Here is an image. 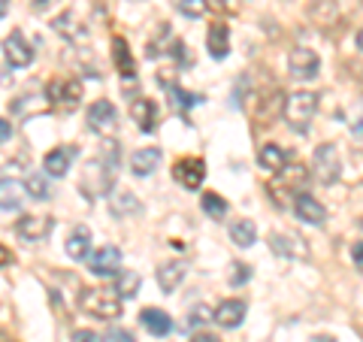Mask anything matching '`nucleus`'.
Returning a JSON list of instances; mask_svg holds the SVG:
<instances>
[{
	"mask_svg": "<svg viewBox=\"0 0 363 342\" xmlns=\"http://www.w3.org/2000/svg\"><path fill=\"white\" fill-rule=\"evenodd\" d=\"M315 112H318V94H312V91H294L281 104V116H285L288 128L294 133L309 131V121L315 118Z\"/></svg>",
	"mask_w": 363,
	"mask_h": 342,
	"instance_id": "nucleus-1",
	"label": "nucleus"
},
{
	"mask_svg": "<svg viewBox=\"0 0 363 342\" xmlns=\"http://www.w3.org/2000/svg\"><path fill=\"white\" fill-rule=\"evenodd\" d=\"M79 309L100 321H112L121 315V297L109 288H85L79 294Z\"/></svg>",
	"mask_w": 363,
	"mask_h": 342,
	"instance_id": "nucleus-2",
	"label": "nucleus"
},
{
	"mask_svg": "<svg viewBox=\"0 0 363 342\" xmlns=\"http://www.w3.org/2000/svg\"><path fill=\"white\" fill-rule=\"evenodd\" d=\"M309 167L303 164H285L281 170H276V179L269 182V191L272 197L279 200V206H285V197H297V194L306 191V185H309Z\"/></svg>",
	"mask_w": 363,
	"mask_h": 342,
	"instance_id": "nucleus-3",
	"label": "nucleus"
},
{
	"mask_svg": "<svg viewBox=\"0 0 363 342\" xmlns=\"http://www.w3.org/2000/svg\"><path fill=\"white\" fill-rule=\"evenodd\" d=\"M312 170H315V179L321 185H333L339 179V170H342V161H339V152L333 143H324L318 145L315 155H312Z\"/></svg>",
	"mask_w": 363,
	"mask_h": 342,
	"instance_id": "nucleus-4",
	"label": "nucleus"
},
{
	"mask_svg": "<svg viewBox=\"0 0 363 342\" xmlns=\"http://www.w3.org/2000/svg\"><path fill=\"white\" fill-rule=\"evenodd\" d=\"M45 97H49L52 106H61V109H76L82 104V85L76 79H52L45 85Z\"/></svg>",
	"mask_w": 363,
	"mask_h": 342,
	"instance_id": "nucleus-5",
	"label": "nucleus"
},
{
	"mask_svg": "<svg viewBox=\"0 0 363 342\" xmlns=\"http://www.w3.org/2000/svg\"><path fill=\"white\" fill-rule=\"evenodd\" d=\"M88 128L100 133V136H109L116 133L118 128V109L109 104V100H94V104L88 106Z\"/></svg>",
	"mask_w": 363,
	"mask_h": 342,
	"instance_id": "nucleus-6",
	"label": "nucleus"
},
{
	"mask_svg": "<svg viewBox=\"0 0 363 342\" xmlns=\"http://www.w3.org/2000/svg\"><path fill=\"white\" fill-rule=\"evenodd\" d=\"M288 70H291L294 79H306V82H312V79H318V73H321V58H318L315 49H306V45H300V49L291 52Z\"/></svg>",
	"mask_w": 363,
	"mask_h": 342,
	"instance_id": "nucleus-7",
	"label": "nucleus"
},
{
	"mask_svg": "<svg viewBox=\"0 0 363 342\" xmlns=\"http://www.w3.org/2000/svg\"><path fill=\"white\" fill-rule=\"evenodd\" d=\"M173 176L188 191H197L203 185V179H206V161H200V158H182L173 167Z\"/></svg>",
	"mask_w": 363,
	"mask_h": 342,
	"instance_id": "nucleus-8",
	"label": "nucleus"
},
{
	"mask_svg": "<svg viewBox=\"0 0 363 342\" xmlns=\"http://www.w3.org/2000/svg\"><path fill=\"white\" fill-rule=\"evenodd\" d=\"M4 55L13 67H30L33 64V45L25 40L21 31H13L9 37L4 40Z\"/></svg>",
	"mask_w": 363,
	"mask_h": 342,
	"instance_id": "nucleus-9",
	"label": "nucleus"
},
{
	"mask_svg": "<svg viewBox=\"0 0 363 342\" xmlns=\"http://www.w3.org/2000/svg\"><path fill=\"white\" fill-rule=\"evenodd\" d=\"M16 231L21 239H28V243H43V239L52 233V219L49 215H21Z\"/></svg>",
	"mask_w": 363,
	"mask_h": 342,
	"instance_id": "nucleus-10",
	"label": "nucleus"
},
{
	"mask_svg": "<svg viewBox=\"0 0 363 342\" xmlns=\"http://www.w3.org/2000/svg\"><path fill=\"white\" fill-rule=\"evenodd\" d=\"M245 312H248L245 300H224L218 309L212 312V321L218 327H224V330H233V327H240L245 321Z\"/></svg>",
	"mask_w": 363,
	"mask_h": 342,
	"instance_id": "nucleus-11",
	"label": "nucleus"
},
{
	"mask_svg": "<svg viewBox=\"0 0 363 342\" xmlns=\"http://www.w3.org/2000/svg\"><path fill=\"white\" fill-rule=\"evenodd\" d=\"M294 212H297V219L306 224H324V219H327V209L321 206V200H315L312 194H306V191L294 197Z\"/></svg>",
	"mask_w": 363,
	"mask_h": 342,
	"instance_id": "nucleus-12",
	"label": "nucleus"
},
{
	"mask_svg": "<svg viewBox=\"0 0 363 342\" xmlns=\"http://www.w3.org/2000/svg\"><path fill=\"white\" fill-rule=\"evenodd\" d=\"M130 118L136 121V128L143 133H152L157 128V104L149 97H136L130 104Z\"/></svg>",
	"mask_w": 363,
	"mask_h": 342,
	"instance_id": "nucleus-13",
	"label": "nucleus"
},
{
	"mask_svg": "<svg viewBox=\"0 0 363 342\" xmlns=\"http://www.w3.org/2000/svg\"><path fill=\"white\" fill-rule=\"evenodd\" d=\"M91 272L94 276H116L118 272V267H121V252L116 246H104L100 252H94L91 255Z\"/></svg>",
	"mask_w": 363,
	"mask_h": 342,
	"instance_id": "nucleus-14",
	"label": "nucleus"
},
{
	"mask_svg": "<svg viewBox=\"0 0 363 342\" xmlns=\"http://www.w3.org/2000/svg\"><path fill=\"white\" fill-rule=\"evenodd\" d=\"M269 248L281 258H309V248H306L303 239L291 236V233H269Z\"/></svg>",
	"mask_w": 363,
	"mask_h": 342,
	"instance_id": "nucleus-15",
	"label": "nucleus"
},
{
	"mask_svg": "<svg viewBox=\"0 0 363 342\" xmlns=\"http://www.w3.org/2000/svg\"><path fill=\"white\" fill-rule=\"evenodd\" d=\"M206 49L215 61L227 58V52H230V28L224 25V21H215V25L209 28L206 33Z\"/></svg>",
	"mask_w": 363,
	"mask_h": 342,
	"instance_id": "nucleus-16",
	"label": "nucleus"
},
{
	"mask_svg": "<svg viewBox=\"0 0 363 342\" xmlns=\"http://www.w3.org/2000/svg\"><path fill=\"white\" fill-rule=\"evenodd\" d=\"M157 164H161V149H157V145H145V149L133 152V158H130L133 176H152Z\"/></svg>",
	"mask_w": 363,
	"mask_h": 342,
	"instance_id": "nucleus-17",
	"label": "nucleus"
},
{
	"mask_svg": "<svg viewBox=\"0 0 363 342\" xmlns=\"http://www.w3.org/2000/svg\"><path fill=\"white\" fill-rule=\"evenodd\" d=\"M73 155H76V149H70V145H61V149H55V152L45 155L43 170H45L49 176H55V179H64V176H67V170H70Z\"/></svg>",
	"mask_w": 363,
	"mask_h": 342,
	"instance_id": "nucleus-18",
	"label": "nucleus"
},
{
	"mask_svg": "<svg viewBox=\"0 0 363 342\" xmlns=\"http://www.w3.org/2000/svg\"><path fill=\"white\" fill-rule=\"evenodd\" d=\"M182 279H185V264L182 260H169V264L157 267V285H161L164 294H173L182 285Z\"/></svg>",
	"mask_w": 363,
	"mask_h": 342,
	"instance_id": "nucleus-19",
	"label": "nucleus"
},
{
	"mask_svg": "<svg viewBox=\"0 0 363 342\" xmlns=\"http://www.w3.org/2000/svg\"><path fill=\"white\" fill-rule=\"evenodd\" d=\"M140 321L152 336H167L169 330H173V321H169V315L164 309H143Z\"/></svg>",
	"mask_w": 363,
	"mask_h": 342,
	"instance_id": "nucleus-20",
	"label": "nucleus"
},
{
	"mask_svg": "<svg viewBox=\"0 0 363 342\" xmlns=\"http://www.w3.org/2000/svg\"><path fill=\"white\" fill-rule=\"evenodd\" d=\"M21 200H25V185H21V182H16V179L0 182V209L13 212L21 206Z\"/></svg>",
	"mask_w": 363,
	"mask_h": 342,
	"instance_id": "nucleus-21",
	"label": "nucleus"
},
{
	"mask_svg": "<svg viewBox=\"0 0 363 342\" xmlns=\"http://www.w3.org/2000/svg\"><path fill=\"white\" fill-rule=\"evenodd\" d=\"M112 61H116L118 73H121L124 79H136V64H133V55H130L128 43H124L121 37L112 40Z\"/></svg>",
	"mask_w": 363,
	"mask_h": 342,
	"instance_id": "nucleus-22",
	"label": "nucleus"
},
{
	"mask_svg": "<svg viewBox=\"0 0 363 342\" xmlns=\"http://www.w3.org/2000/svg\"><path fill=\"white\" fill-rule=\"evenodd\" d=\"M67 255H70L73 260H85L88 258V252H91V231L85 224H79L76 231L70 233V239H67Z\"/></svg>",
	"mask_w": 363,
	"mask_h": 342,
	"instance_id": "nucleus-23",
	"label": "nucleus"
},
{
	"mask_svg": "<svg viewBox=\"0 0 363 342\" xmlns=\"http://www.w3.org/2000/svg\"><path fill=\"white\" fill-rule=\"evenodd\" d=\"M257 164L264 170H269V173H276V170H281L288 164V152L276 143H267V145H260V152H257Z\"/></svg>",
	"mask_w": 363,
	"mask_h": 342,
	"instance_id": "nucleus-24",
	"label": "nucleus"
},
{
	"mask_svg": "<svg viewBox=\"0 0 363 342\" xmlns=\"http://www.w3.org/2000/svg\"><path fill=\"white\" fill-rule=\"evenodd\" d=\"M255 239H257V227L248 219L230 221V243H236L240 248H248V246H255Z\"/></svg>",
	"mask_w": 363,
	"mask_h": 342,
	"instance_id": "nucleus-25",
	"label": "nucleus"
},
{
	"mask_svg": "<svg viewBox=\"0 0 363 342\" xmlns=\"http://www.w3.org/2000/svg\"><path fill=\"white\" fill-rule=\"evenodd\" d=\"M118 276V282H116V291L121 300H130V297H136L140 294V285H143V279H140V272H116Z\"/></svg>",
	"mask_w": 363,
	"mask_h": 342,
	"instance_id": "nucleus-26",
	"label": "nucleus"
},
{
	"mask_svg": "<svg viewBox=\"0 0 363 342\" xmlns=\"http://www.w3.org/2000/svg\"><path fill=\"white\" fill-rule=\"evenodd\" d=\"M55 31L64 33V37H67V40H73V43H76V40H82V37H88L85 25H79L73 13H64L61 18H55Z\"/></svg>",
	"mask_w": 363,
	"mask_h": 342,
	"instance_id": "nucleus-27",
	"label": "nucleus"
},
{
	"mask_svg": "<svg viewBox=\"0 0 363 342\" xmlns=\"http://www.w3.org/2000/svg\"><path fill=\"white\" fill-rule=\"evenodd\" d=\"M200 206H203V212H206L209 219H215V221H221L224 215H227V209H230V206H227V200L218 197V194H212V191H206V194L200 197Z\"/></svg>",
	"mask_w": 363,
	"mask_h": 342,
	"instance_id": "nucleus-28",
	"label": "nucleus"
},
{
	"mask_svg": "<svg viewBox=\"0 0 363 342\" xmlns=\"http://www.w3.org/2000/svg\"><path fill=\"white\" fill-rule=\"evenodd\" d=\"M167 85V91L173 94V106L176 109H191V106H197V104H203V97L200 94H191V91H185V88H179V85H173V82H164Z\"/></svg>",
	"mask_w": 363,
	"mask_h": 342,
	"instance_id": "nucleus-29",
	"label": "nucleus"
},
{
	"mask_svg": "<svg viewBox=\"0 0 363 342\" xmlns=\"http://www.w3.org/2000/svg\"><path fill=\"white\" fill-rule=\"evenodd\" d=\"M25 194L33 200H49L52 197V191H49V182H45L40 173H30L28 182H25Z\"/></svg>",
	"mask_w": 363,
	"mask_h": 342,
	"instance_id": "nucleus-30",
	"label": "nucleus"
},
{
	"mask_svg": "<svg viewBox=\"0 0 363 342\" xmlns=\"http://www.w3.org/2000/svg\"><path fill=\"white\" fill-rule=\"evenodd\" d=\"M109 206H112V212H116L118 219H121V215H128V212H140V203H136V197H133V194H124V191L112 194Z\"/></svg>",
	"mask_w": 363,
	"mask_h": 342,
	"instance_id": "nucleus-31",
	"label": "nucleus"
},
{
	"mask_svg": "<svg viewBox=\"0 0 363 342\" xmlns=\"http://www.w3.org/2000/svg\"><path fill=\"white\" fill-rule=\"evenodd\" d=\"M179 13L182 16H188V18H200V16H206V9H209V0H179Z\"/></svg>",
	"mask_w": 363,
	"mask_h": 342,
	"instance_id": "nucleus-32",
	"label": "nucleus"
},
{
	"mask_svg": "<svg viewBox=\"0 0 363 342\" xmlns=\"http://www.w3.org/2000/svg\"><path fill=\"white\" fill-rule=\"evenodd\" d=\"M203 321H212V309H209V306H194V309H191L188 324L191 327H200Z\"/></svg>",
	"mask_w": 363,
	"mask_h": 342,
	"instance_id": "nucleus-33",
	"label": "nucleus"
},
{
	"mask_svg": "<svg viewBox=\"0 0 363 342\" xmlns=\"http://www.w3.org/2000/svg\"><path fill=\"white\" fill-rule=\"evenodd\" d=\"M248 276H252V267L242 264V260H236V264H233V272H230V285H245Z\"/></svg>",
	"mask_w": 363,
	"mask_h": 342,
	"instance_id": "nucleus-34",
	"label": "nucleus"
},
{
	"mask_svg": "<svg viewBox=\"0 0 363 342\" xmlns=\"http://www.w3.org/2000/svg\"><path fill=\"white\" fill-rule=\"evenodd\" d=\"M100 342H136L133 339V333H128V330H121V327H112L109 333L100 339Z\"/></svg>",
	"mask_w": 363,
	"mask_h": 342,
	"instance_id": "nucleus-35",
	"label": "nucleus"
},
{
	"mask_svg": "<svg viewBox=\"0 0 363 342\" xmlns=\"http://www.w3.org/2000/svg\"><path fill=\"white\" fill-rule=\"evenodd\" d=\"M13 252H9V248L4 246V243H0V270H4V267H13Z\"/></svg>",
	"mask_w": 363,
	"mask_h": 342,
	"instance_id": "nucleus-36",
	"label": "nucleus"
},
{
	"mask_svg": "<svg viewBox=\"0 0 363 342\" xmlns=\"http://www.w3.org/2000/svg\"><path fill=\"white\" fill-rule=\"evenodd\" d=\"M73 342H100V339H97V333H91V330H76Z\"/></svg>",
	"mask_w": 363,
	"mask_h": 342,
	"instance_id": "nucleus-37",
	"label": "nucleus"
},
{
	"mask_svg": "<svg viewBox=\"0 0 363 342\" xmlns=\"http://www.w3.org/2000/svg\"><path fill=\"white\" fill-rule=\"evenodd\" d=\"M215 6L224 9V13H227V9H230V13H240V9H242L240 0H218V4H215Z\"/></svg>",
	"mask_w": 363,
	"mask_h": 342,
	"instance_id": "nucleus-38",
	"label": "nucleus"
},
{
	"mask_svg": "<svg viewBox=\"0 0 363 342\" xmlns=\"http://www.w3.org/2000/svg\"><path fill=\"white\" fill-rule=\"evenodd\" d=\"M351 258H354V267L360 270V267H363V246H360V243L351 246Z\"/></svg>",
	"mask_w": 363,
	"mask_h": 342,
	"instance_id": "nucleus-39",
	"label": "nucleus"
},
{
	"mask_svg": "<svg viewBox=\"0 0 363 342\" xmlns=\"http://www.w3.org/2000/svg\"><path fill=\"white\" fill-rule=\"evenodd\" d=\"M9 136H13V128H9V121L0 118V143H6Z\"/></svg>",
	"mask_w": 363,
	"mask_h": 342,
	"instance_id": "nucleus-40",
	"label": "nucleus"
},
{
	"mask_svg": "<svg viewBox=\"0 0 363 342\" xmlns=\"http://www.w3.org/2000/svg\"><path fill=\"white\" fill-rule=\"evenodd\" d=\"M191 342H221V339L215 336V333H197V336L191 339Z\"/></svg>",
	"mask_w": 363,
	"mask_h": 342,
	"instance_id": "nucleus-41",
	"label": "nucleus"
},
{
	"mask_svg": "<svg viewBox=\"0 0 363 342\" xmlns=\"http://www.w3.org/2000/svg\"><path fill=\"white\" fill-rule=\"evenodd\" d=\"M9 13V0H0V18H4Z\"/></svg>",
	"mask_w": 363,
	"mask_h": 342,
	"instance_id": "nucleus-42",
	"label": "nucleus"
},
{
	"mask_svg": "<svg viewBox=\"0 0 363 342\" xmlns=\"http://www.w3.org/2000/svg\"><path fill=\"white\" fill-rule=\"evenodd\" d=\"M0 342H16V339H9L6 333H0Z\"/></svg>",
	"mask_w": 363,
	"mask_h": 342,
	"instance_id": "nucleus-43",
	"label": "nucleus"
},
{
	"mask_svg": "<svg viewBox=\"0 0 363 342\" xmlns=\"http://www.w3.org/2000/svg\"><path fill=\"white\" fill-rule=\"evenodd\" d=\"M318 339H321V342H333V339H330V336H318Z\"/></svg>",
	"mask_w": 363,
	"mask_h": 342,
	"instance_id": "nucleus-44",
	"label": "nucleus"
}]
</instances>
